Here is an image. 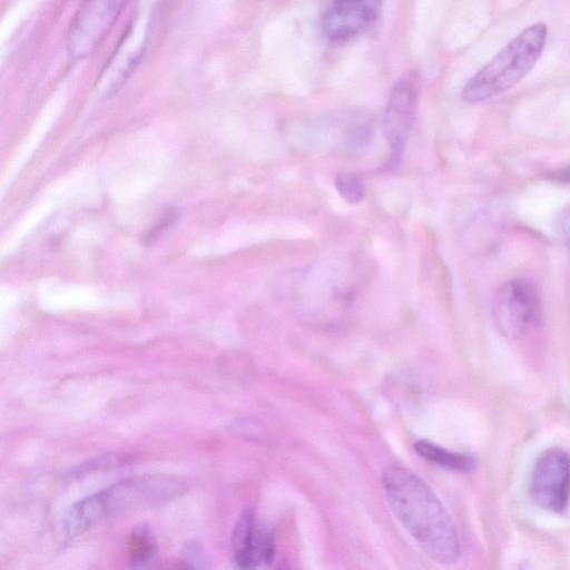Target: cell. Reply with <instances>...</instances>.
Instances as JSON below:
<instances>
[{
	"instance_id": "1",
	"label": "cell",
	"mask_w": 570,
	"mask_h": 570,
	"mask_svg": "<svg viewBox=\"0 0 570 570\" xmlns=\"http://www.w3.org/2000/svg\"><path fill=\"white\" fill-rule=\"evenodd\" d=\"M382 483L395 518L435 562L452 564L460 556L454 524L433 490L412 471L387 466Z\"/></svg>"
},
{
	"instance_id": "2",
	"label": "cell",
	"mask_w": 570,
	"mask_h": 570,
	"mask_svg": "<svg viewBox=\"0 0 570 570\" xmlns=\"http://www.w3.org/2000/svg\"><path fill=\"white\" fill-rule=\"evenodd\" d=\"M186 484L170 475H145L120 481L77 502L65 520V533L72 539L105 518L139 507L173 500L186 491Z\"/></svg>"
},
{
	"instance_id": "3",
	"label": "cell",
	"mask_w": 570,
	"mask_h": 570,
	"mask_svg": "<svg viewBox=\"0 0 570 570\" xmlns=\"http://www.w3.org/2000/svg\"><path fill=\"white\" fill-rule=\"evenodd\" d=\"M547 37L548 27L543 22L524 28L469 79L461 91L462 100L483 101L515 86L535 66Z\"/></svg>"
},
{
	"instance_id": "4",
	"label": "cell",
	"mask_w": 570,
	"mask_h": 570,
	"mask_svg": "<svg viewBox=\"0 0 570 570\" xmlns=\"http://www.w3.org/2000/svg\"><path fill=\"white\" fill-rule=\"evenodd\" d=\"M493 322L498 331L509 338H519L541 318V304L534 286L524 279L503 284L492 303Z\"/></svg>"
},
{
	"instance_id": "5",
	"label": "cell",
	"mask_w": 570,
	"mask_h": 570,
	"mask_svg": "<svg viewBox=\"0 0 570 570\" xmlns=\"http://www.w3.org/2000/svg\"><path fill=\"white\" fill-rule=\"evenodd\" d=\"M530 495L541 509L562 512L570 501V455L561 448L544 451L530 478Z\"/></svg>"
},
{
	"instance_id": "6",
	"label": "cell",
	"mask_w": 570,
	"mask_h": 570,
	"mask_svg": "<svg viewBox=\"0 0 570 570\" xmlns=\"http://www.w3.org/2000/svg\"><path fill=\"white\" fill-rule=\"evenodd\" d=\"M127 0H86L68 40L72 59H83L99 46Z\"/></svg>"
},
{
	"instance_id": "7",
	"label": "cell",
	"mask_w": 570,
	"mask_h": 570,
	"mask_svg": "<svg viewBox=\"0 0 570 570\" xmlns=\"http://www.w3.org/2000/svg\"><path fill=\"white\" fill-rule=\"evenodd\" d=\"M416 98V86L407 79L399 81L389 95L382 120L383 132L391 148L385 165L389 170H394L400 164L412 128Z\"/></svg>"
},
{
	"instance_id": "8",
	"label": "cell",
	"mask_w": 570,
	"mask_h": 570,
	"mask_svg": "<svg viewBox=\"0 0 570 570\" xmlns=\"http://www.w3.org/2000/svg\"><path fill=\"white\" fill-rule=\"evenodd\" d=\"M233 554L240 568L268 564L275 554L273 532L261 524L250 510L238 519L233 534Z\"/></svg>"
},
{
	"instance_id": "9",
	"label": "cell",
	"mask_w": 570,
	"mask_h": 570,
	"mask_svg": "<svg viewBox=\"0 0 570 570\" xmlns=\"http://www.w3.org/2000/svg\"><path fill=\"white\" fill-rule=\"evenodd\" d=\"M379 10L380 0H334L324 13L323 31L334 41L351 39L375 21Z\"/></svg>"
},
{
	"instance_id": "10",
	"label": "cell",
	"mask_w": 570,
	"mask_h": 570,
	"mask_svg": "<svg viewBox=\"0 0 570 570\" xmlns=\"http://www.w3.org/2000/svg\"><path fill=\"white\" fill-rule=\"evenodd\" d=\"M414 449L423 459L449 470L469 472L475 464L474 459L470 455L449 451L426 440L416 441Z\"/></svg>"
},
{
	"instance_id": "11",
	"label": "cell",
	"mask_w": 570,
	"mask_h": 570,
	"mask_svg": "<svg viewBox=\"0 0 570 570\" xmlns=\"http://www.w3.org/2000/svg\"><path fill=\"white\" fill-rule=\"evenodd\" d=\"M157 551L155 539L147 524L137 525L128 539V557L132 567L148 566Z\"/></svg>"
},
{
	"instance_id": "12",
	"label": "cell",
	"mask_w": 570,
	"mask_h": 570,
	"mask_svg": "<svg viewBox=\"0 0 570 570\" xmlns=\"http://www.w3.org/2000/svg\"><path fill=\"white\" fill-rule=\"evenodd\" d=\"M335 187L341 197L350 204H356L364 197L362 178L355 174H338L335 177Z\"/></svg>"
},
{
	"instance_id": "13",
	"label": "cell",
	"mask_w": 570,
	"mask_h": 570,
	"mask_svg": "<svg viewBox=\"0 0 570 570\" xmlns=\"http://www.w3.org/2000/svg\"><path fill=\"white\" fill-rule=\"evenodd\" d=\"M176 218V213L170 210L168 212L161 220L153 227V229L146 235L145 243L150 244L157 237H159L165 229H167Z\"/></svg>"
},
{
	"instance_id": "14",
	"label": "cell",
	"mask_w": 570,
	"mask_h": 570,
	"mask_svg": "<svg viewBox=\"0 0 570 570\" xmlns=\"http://www.w3.org/2000/svg\"><path fill=\"white\" fill-rule=\"evenodd\" d=\"M560 227L563 236L570 242V206L561 216Z\"/></svg>"
},
{
	"instance_id": "15",
	"label": "cell",
	"mask_w": 570,
	"mask_h": 570,
	"mask_svg": "<svg viewBox=\"0 0 570 570\" xmlns=\"http://www.w3.org/2000/svg\"><path fill=\"white\" fill-rule=\"evenodd\" d=\"M562 176H566L570 179V169L562 173Z\"/></svg>"
}]
</instances>
